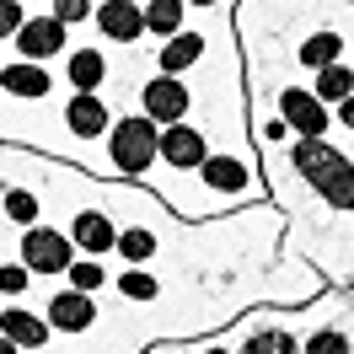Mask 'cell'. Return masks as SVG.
Returning <instances> with one entry per match:
<instances>
[{
  "mask_svg": "<svg viewBox=\"0 0 354 354\" xmlns=\"http://www.w3.org/2000/svg\"><path fill=\"white\" fill-rule=\"evenodd\" d=\"M118 252L140 263V258H151V252H156V236H151V231H124V236H118Z\"/></svg>",
  "mask_w": 354,
  "mask_h": 354,
  "instance_id": "22",
  "label": "cell"
},
{
  "mask_svg": "<svg viewBox=\"0 0 354 354\" xmlns=\"http://www.w3.org/2000/svg\"><path fill=\"white\" fill-rule=\"evenodd\" d=\"M349 102L354 97V75L344 65H333V70H322V75H317V102Z\"/></svg>",
  "mask_w": 354,
  "mask_h": 354,
  "instance_id": "19",
  "label": "cell"
},
{
  "mask_svg": "<svg viewBox=\"0 0 354 354\" xmlns=\"http://www.w3.org/2000/svg\"><path fill=\"white\" fill-rule=\"evenodd\" d=\"M161 156H167V167L188 172V167H204V161H209V145H204V134L194 129V124H177V129L161 134Z\"/></svg>",
  "mask_w": 354,
  "mask_h": 354,
  "instance_id": "6",
  "label": "cell"
},
{
  "mask_svg": "<svg viewBox=\"0 0 354 354\" xmlns=\"http://www.w3.org/2000/svg\"><path fill=\"white\" fill-rule=\"evenodd\" d=\"M65 75H70V86L81 91V97H91V91L102 86V75H108V59H102L97 48H75L70 65H65Z\"/></svg>",
  "mask_w": 354,
  "mask_h": 354,
  "instance_id": "13",
  "label": "cell"
},
{
  "mask_svg": "<svg viewBox=\"0 0 354 354\" xmlns=\"http://www.w3.org/2000/svg\"><path fill=\"white\" fill-rule=\"evenodd\" d=\"M48 322L59 333H81L97 322V301L91 295H81V290H59L54 301H48Z\"/></svg>",
  "mask_w": 354,
  "mask_h": 354,
  "instance_id": "8",
  "label": "cell"
},
{
  "mask_svg": "<svg viewBox=\"0 0 354 354\" xmlns=\"http://www.w3.org/2000/svg\"><path fill=\"white\" fill-rule=\"evenodd\" d=\"M0 290H6V295H22L27 290V263H6L0 268Z\"/></svg>",
  "mask_w": 354,
  "mask_h": 354,
  "instance_id": "27",
  "label": "cell"
},
{
  "mask_svg": "<svg viewBox=\"0 0 354 354\" xmlns=\"http://www.w3.org/2000/svg\"><path fill=\"white\" fill-rule=\"evenodd\" d=\"M65 129L81 134V140H97V134L108 129V108H102V97H75L65 108Z\"/></svg>",
  "mask_w": 354,
  "mask_h": 354,
  "instance_id": "11",
  "label": "cell"
},
{
  "mask_svg": "<svg viewBox=\"0 0 354 354\" xmlns=\"http://www.w3.org/2000/svg\"><path fill=\"white\" fill-rule=\"evenodd\" d=\"M108 156H113V167L118 172H145L156 156H161V134H156V124L140 113V118H124L118 129H113V140H108Z\"/></svg>",
  "mask_w": 354,
  "mask_h": 354,
  "instance_id": "2",
  "label": "cell"
},
{
  "mask_svg": "<svg viewBox=\"0 0 354 354\" xmlns=\"http://www.w3.org/2000/svg\"><path fill=\"white\" fill-rule=\"evenodd\" d=\"M22 263L27 274H70L75 268V242L54 225H32L22 236Z\"/></svg>",
  "mask_w": 354,
  "mask_h": 354,
  "instance_id": "3",
  "label": "cell"
},
{
  "mask_svg": "<svg viewBox=\"0 0 354 354\" xmlns=\"http://www.w3.org/2000/svg\"><path fill=\"white\" fill-rule=\"evenodd\" d=\"M70 242L86 247L91 258H102V252H113V247H118V231H113V221L102 215V209H81V215H75V225H70Z\"/></svg>",
  "mask_w": 354,
  "mask_h": 354,
  "instance_id": "9",
  "label": "cell"
},
{
  "mask_svg": "<svg viewBox=\"0 0 354 354\" xmlns=\"http://www.w3.org/2000/svg\"><path fill=\"white\" fill-rule=\"evenodd\" d=\"M118 290H124L129 301H151V295H156V279H151V274H124Z\"/></svg>",
  "mask_w": 354,
  "mask_h": 354,
  "instance_id": "24",
  "label": "cell"
},
{
  "mask_svg": "<svg viewBox=\"0 0 354 354\" xmlns=\"http://www.w3.org/2000/svg\"><path fill=\"white\" fill-rule=\"evenodd\" d=\"M338 48H344V38H338V32H317V38H306V44H301V65H311L317 75H322V70L338 65Z\"/></svg>",
  "mask_w": 354,
  "mask_h": 354,
  "instance_id": "17",
  "label": "cell"
},
{
  "mask_svg": "<svg viewBox=\"0 0 354 354\" xmlns=\"http://www.w3.org/2000/svg\"><path fill=\"white\" fill-rule=\"evenodd\" d=\"M70 285L81 290V295L97 290V285H102V263H75V268H70Z\"/></svg>",
  "mask_w": 354,
  "mask_h": 354,
  "instance_id": "26",
  "label": "cell"
},
{
  "mask_svg": "<svg viewBox=\"0 0 354 354\" xmlns=\"http://www.w3.org/2000/svg\"><path fill=\"white\" fill-rule=\"evenodd\" d=\"M338 118H344V124H349V129H354V97H349V102H344V108H338Z\"/></svg>",
  "mask_w": 354,
  "mask_h": 354,
  "instance_id": "29",
  "label": "cell"
},
{
  "mask_svg": "<svg viewBox=\"0 0 354 354\" xmlns=\"http://www.w3.org/2000/svg\"><path fill=\"white\" fill-rule=\"evenodd\" d=\"M183 113H188V86H183L177 75H156L151 86H145V118L177 129V118H183Z\"/></svg>",
  "mask_w": 354,
  "mask_h": 354,
  "instance_id": "4",
  "label": "cell"
},
{
  "mask_svg": "<svg viewBox=\"0 0 354 354\" xmlns=\"http://www.w3.org/2000/svg\"><path fill=\"white\" fill-rule=\"evenodd\" d=\"M306 354H349V338L328 328V333H317V338L306 344Z\"/></svg>",
  "mask_w": 354,
  "mask_h": 354,
  "instance_id": "25",
  "label": "cell"
},
{
  "mask_svg": "<svg viewBox=\"0 0 354 354\" xmlns=\"http://www.w3.org/2000/svg\"><path fill=\"white\" fill-rule=\"evenodd\" d=\"M242 354H295V338L290 333H252Z\"/></svg>",
  "mask_w": 354,
  "mask_h": 354,
  "instance_id": "21",
  "label": "cell"
},
{
  "mask_svg": "<svg viewBox=\"0 0 354 354\" xmlns=\"http://www.w3.org/2000/svg\"><path fill=\"white\" fill-rule=\"evenodd\" d=\"M27 22H32V17H27L22 6H11V0H0V38H17V32H22Z\"/></svg>",
  "mask_w": 354,
  "mask_h": 354,
  "instance_id": "23",
  "label": "cell"
},
{
  "mask_svg": "<svg viewBox=\"0 0 354 354\" xmlns=\"http://www.w3.org/2000/svg\"><path fill=\"white\" fill-rule=\"evenodd\" d=\"M0 333H6V344H17V349H44L48 344V328L32 311H17V306L0 317Z\"/></svg>",
  "mask_w": 354,
  "mask_h": 354,
  "instance_id": "12",
  "label": "cell"
},
{
  "mask_svg": "<svg viewBox=\"0 0 354 354\" xmlns=\"http://www.w3.org/2000/svg\"><path fill=\"white\" fill-rule=\"evenodd\" d=\"M6 215H11L17 225H32V221H38V199H32L27 188L11 183V188H6Z\"/></svg>",
  "mask_w": 354,
  "mask_h": 354,
  "instance_id": "20",
  "label": "cell"
},
{
  "mask_svg": "<svg viewBox=\"0 0 354 354\" xmlns=\"http://www.w3.org/2000/svg\"><path fill=\"white\" fill-rule=\"evenodd\" d=\"M59 44H65V27L54 22V17H32V22L17 32V48L27 54V65H32V59H48V54H59Z\"/></svg>",
  "mask_w": 354,
  "mask_h": 354,
  "instance_id": "10",
  "label": "cell"
},
{
  "mask_svg": "<svg viewBox=\"0 0 354 354\" xmlns=\"http://www.w3.org/2000/svg\"><path fill=\"white\" fill-rule=\"evenodd\" d=\"M97 27L108 32L113 44H134V38L145 32V6H134V0H108V6H97Z\"/></svg>",
  "mask_w": 354,
  "mask_h": 354,
  "instance_id": "7",
  "label": "cell"
},
{
  "mask_svg": "<svg viewBox=\"0 0 354 354\" xmlns=\"http://www.w3.org/2000/svg\"><path fill=\"white\" fill-rule=\"evenodd\" d=\"M204 183H209L215 194H247V167L231 161V156H209V161H204Z\"/></svg>",
  "mask_w": 354,
  "mask_h": 354,
  "instance_id": "14",
  "label": "cell"
},
{
  "mask_svg": "<svg viewBox=\"0 0 354 354\" xmlns=\"http://www.w3.org/2000/svg\"><path fill=\"white\" fill-rule=\"evenodd\" d=\"M295 167L333 209H354V161L344 151H333L328 140H301L295 145Z\"/></svg>",
  "mask_w": 354,
  "mask_h": 354,
  "instance_id": "1",
  "label": "cell"
},
{
  "mask_svg": "<svg viewBox=\"0 0 354 354\" xmlns=\"http://www.w3.org/2000/svg\"><path fill=\"white\" fill-rule=\"evenodd\" d=\"M0 86L11 91V97H44L48 75H44V65H6V81H0Z\"/></svg>",
  "mask_w": 354,
  "mask_h": 354,
  "instance_id": "18",
  "label": "cell"
},
{
  "mask_svg": "<svg viewBox=\"0 0 354 354\" xmlns=\"http://www.w3.org/2000/svg\"><path fill=\"white\" fill-rule=\"evenodd\" d=\"M48 17H54V22L65 27V22H81V17H97V11H91L86 0H65V6H54V11H48Z\"/></svg>",
  "mask_w": 354,
  "mask_h": 354,
  "instance_id": "28",
  "label": "cell"
},
{
  "mask_svg": "<svg viewBox=\"0 0 354 354\" xmlns=\"http://www.w3.org/2000/svg\"><path fill=\"white\" fill-rule=\"evenodd\" d=\"M0 354H17V344H6V338H0Z\"/></svg>",
  "mask_w": 354,
  "mask_h": 354,
  "instance_id": "30",
  "label": "cell"
},
{
  "mask_svg": "<svg viewBox=\"0 0 354 354\" xmlns=\"http://www.w3.org/2000/svg\"><path fill=\"white\" fill-rule=\"evenodd\" d=\"M204 54V44H199V32H177L172 44L161 48V70H167V75H183V70L194 65V59H199Z\"/></svg>",
  "mask_w": 354,
  "mask_h": 354,
  "instance_id": "16",
  "label": "cell"
},
{
  "mask_svg": "<svg viewBox=\"0 0 354 354\" xmlns=\"http://www.w3.org/2000/svg\"><path fill=\"white\" fill-rule=\"evenodd\" d=\"M279 118H290V124L306 134V140H322V134H328V108L317 102V91L290 86L285 97H279Z\"/></svg>",
  "mask_w": 354,
  "mask_h": 354,
  "instance_id": "5",
  "label": "cell"
},
{
  "mask_svg": "<svg viewBox=\"0 0 354 354\" xmlns=\"http://www.w3.org/2000/svg\"><path fill=\"white\" fill-rule=\"evenodd\" d=\"M204 354H231V349H204Z\"/></svg>",
  "mask_w": 354,
  "mask_h": 354,
  "instance_id": "31",
  "label": "cell"
},
{
  "mask_svg": "<svg viewBox=\"0 0 354 354\" xmlns=\"http://www.w3.org/2000/svg\"><path fill=\"white\" fill-rule=\"evenodd\" d=\"M183 17H188L183 0H151V6H145V32H161V38L172 44L177 32H183Z\"/></svg>",
  "mask_w": 354,
  "mask_h": 354,
  "instance_id": "15",
  "label": "cell"
}]
</instances>
